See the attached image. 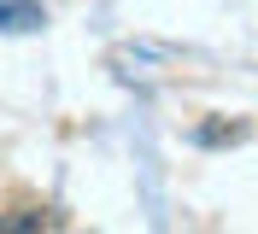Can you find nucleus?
<instances>
[{
    "label": "nucleus",
    "mask_w": 258,
    "mask_h": 234,
    "mask_svg": "<svg viewBox=\"0 0 258 234\" xmlns=\"http://www.w3.org/2000/svg\"><path fill=\"white\" fill-rule=\"evenodd\" d=\"M0 24L6 30H35L41 24V6L35 0H0Z\"/></svg>",
    "instance_id": "f257e3e1"
},
{
    "label": "nucleus",
    "mask_w": 258,
    "mask_h": 234,
    "mask_svg": "<svg viewBox=\"0 0 258 234\" xmlns=\"http://www.w3.org/2000/svg\"><path fill=\"white\" fill-rule=\"evenodd\" d=\"M241 135H246V123H200L194 129L200 146H223V140H241Z\"/></svg>",
    "instance_id": "f03ea898"
}]
</instances>
